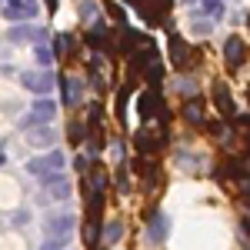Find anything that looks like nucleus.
I'll use <instances>...</instances> for the list:
<instances>
[{"mask_svg":"<svg viewBox=\"0 0 250 250\" xmlns=\"http://www.w3.org/2000/svg\"><path fill=\"white\" fill-rule=\"evenodd\" d=\"M23 137H27V144H30V147H47V144H54V130H50V127L23 130Z\"/></svg>","mask_w":250,"mask_h":250,"instance_id":"obj_11","label":"nucleus"},{"mask_svg":"<svg viewBox=\"0 0 250 250\" xmlns=\"http://www.w3.org/2000/svg\"><path fill=\"white\" fill-rule=\"evenodd\" d=\"M20 83H23L27 90H34V94L47 97L60 83V77H57V74H50V70H37V74H20Z\"/></svg>","mask_w":250,"mask_h":250,"instance_id":"obj_3","label":"nucleus"},{"mask_svg":"<svg viewBox=\"0 0 250 250\" xmlns=\"http://www.w3.org/2000/svg\"><path fill=\"white\" fill-rule=\"evenodd\" d=\"M180 114H184V120L193 124V127H197V124H204V97H187V104H184V110H180Z\"/></svg>","mask_w":250,"mask_h":250,"instance_id":"obj_10","label":"nucleus"},{"mask_svg":"<svg viewBox=\"0 0 250 250\" xmlns=\"http://www.w3.org/2000/svg\"><path fill=\"white\" fill-rule=\"evenodd\" d=\"M80 14H83L87 20H94V23H100V20H97V7L90 3V0H83V3H80Z\"/></svg>","mask_w":250,"mask_h":250,"instance_id":"obj_25","label":"nucleus"},{"mask_svg":"<svg viewBox=\"0 0 250 250\" xmlns=\"http://www.w3.org/2000/svg\"><path fill=\"white\" fill-rule=\"evenodd\" d=\"M204 14L207 17H224V0H204Z\"/></svg>","mask_w":250,"mask_h":250,"instance_id":"obj_22","label":"nucleus"},{"mask_svg":"<svg viewBox=\"0 0 250 250\" xmlns=\"http://www.w3.org/2000/svg\"><path fill=\"white\" fill-rule=\"evenodd\" d=\"M167 43H170L173 67H177V70H184V67H187V40L180 37V34H170V40H167Z\"/></svg>","mask_w":250,"mask_h":250,"instance_id":"obj_8","label":"nucleus"},{"mask_svg":"<svg viewBox=\"0 0 250 250\" xmlns=\"http://www.w3.org/2000/svg\"><path fill=\"white\" fill-rule=\"evenodd\" d=\"M144 80H147L154 90H160V80H164V63H160V60H154V63H150V70L144 74Z\"/></svg>","mask_w":250,"mask_h":250,"instance_id":"obj_18","label":"nucleus"},{"mask_svg":"<svg viewBox=\"0 0 250 250\" xmlns=\"http://www.w3.org/2000/svg\"><path fill=\"white\" fill-rule=\"evenodd\" d=\"M47 10L54 14V10H57V0H47Z\"/></svg>","mask_w":250,"mask_h":250,"instance_id":"obj_30","label":"nucleus"},{"mask_svg":"<svg viewBox=\"0 0 250 250\" xmlns=\"http://www.w3.org/2000/svg\"><path fill=\"white\" fill-rule=\"evenodd\" d=\"M60 90H63V104H67V107L80 104V83H77V80L60 77Z\"/></svg>","mask_w":250,"mask_h":250,"instance_id":"obj_12","label":"nucleus"},{"mask_svg":"<svg viewBox=\"0 0 250 250\" xmlns=\"http://www.w3.org/2000/svg\"><path fill=\"white\" fill-rule=\"evenodd\" d=\"M0 3H7V0H0Z\"/></svg>","mask_w":250,"mask_h":250,"instance_id":"obj_32","label":"nucleus"},{"mask_svg":"<svg viewBox=\"0 0 250 250\" xmlns=\"http://www.w3.org/2000/svg\"><path fill=\"white\" fill-rule=\"evenodd\" d=\"M147 220H150V244H160L164 237H167V227H170V220L164 217L160 210H150L147 213Z\"/></svg>","mask_w":250,"mask_h":250,"instance_id":"obj_9","label":"nucleus"},{"mask_svg":"<svg viewBox=\"0 0 250 250\" xmlns=\"http://www.w3.org/2000/svg\"><path fill=\"white\" fill-rule=\"evenodd\" d=\"M34 54H37V60H40V63H43V67H47V63L54 60V50H47V47H37Z\"/></svg>","mask_w":250,"mask_h":250,"instance_id":"obj_27","label":"nucleus"},{"mask_svg":"<svg viewBox=\"0 0 250 250\" xmlns=\"http://www.w3.org/2000/svg\"><path fill=\"white\" fill-rule=\"evenodd\" d=\"M137 150H140L144 157H154L157 154V140H154V137H147L144 130H137Z\"/></svg>","mask_w":250,"mask_h":250,"instance_id":"obj_16","label":"nucleus"},{"mask_svg":"<svg viewBox=\"0 0 250 250\" xmlns=\"http://www.w3.org/2000/svg\"><path fill=\"white\" fill-rule=\"evenodd\" d=\"M63 244H67V237H60V233H57L54 240H47V247H43V250H60Z\"/></svg>","mask_w":250,"mask_h":250,"instance_id":"obj_28","label":"nucleus"},{"mask_svg":"<svg viewBox=\"0 0 250 250\" xmlns=\"http://www.w3.org/2000/svg\"><path fill=\"white\" fill-rule=\"evenodd\" d=\"M117 120L120 124L127 120V90H120V97H117Z\"/></svg>","mask_w":250,"mask_h":250,"instance_id":"obj_24","label":"nucleus"},{"mask_svg":"<svg viewBox=\"0 0 250 250\" xmlns=\"http://www.w3.org/2000/svg\"><path fill=\"white\" fill-rule=\"evenodd\" d=\"M74 43H77L74 34H57V40H54L50 50H54V57H70V54H74Z\"/></svg>","mask_w":250,"mask_h":250,"instance_id":"obj_13","label":"nucleus"},{"mask_svg":"<svg viewBox=\"0 0 250 250\" xmlns=\"http://www.w3.org/2000/svg\"><path fill=\"white\" fill-rule=\"evenodd\" d=\"M40 37H43V30L30 27V23H27V27H17V30H10V34H7V40H40Z\"/></svg>","mask_w":250,"mask_h":250,"instance_id":"obj_15","label":"nucleus"},{"mask_svg":"<svg viewBox=\"0 0 250 250\" xmlns=\"http://www.w3.org/2000/svg\"><path fill=\"white\" fill-rule=\"evenodd\" d=\"M233 124H237L240 134H250V114H237V117H233Z\"/></svg>","mask_w":250,"mask_h":250,"instance_id":"obj_26","label":"nucleus"},{"mask_svg":"<svg viewBox=\"0 0 250 250\" xmlns=\"http://www.w3.org/2000/svg\"><path fill=\"white\" fill-rule=\"evenodd\" d=\"M87 187H90V193H104V190H107V173L94 170L90 177H87Z\"/></svg>","mask_w":250,"mask_h":250,"instance_id":"obj_20","label":"nucleus"},{"mask_svg":"<svg viewBox=\"0 0 250 250\" xmlns=\"http://www.w3.org/2000/svg\"><path fill=\"white\" fill-rule=\"evenodd\" d=\"M120 237H124V224H120V220H110V224L104 227V240H107V244H120Z\"/></svg>","mask_w":250,"mask_h":250,"instance_id":"obj_19","label":"nucleus"},{"mask_svg":"<svg viewBox=\"0 0 250 250\" xmlns=\"http://www.w3.org/2000/svg\"><path fill=\"white\" fill-rule=\"evenodd\" d=\"M70 227H74V217H70V213H60V217H50V220H47V233L60 230L63 237H67V230H70Z\"/></svg>","mask_w":250,"mask_h":250,"instance_id":"obj_14","label":"nucleus"},{"mask_svg":"<svg viewBox=\"0 0 250 250\" xmlns=\"http://www.w3.org/2000/svg\"><path fill=\"white\" fill-rule=\"evenodd\" d=\"M210 97H213L217 110H220L224 117H237V107H233V94H230V87H227L224 80H213V90H210Z\"/></svg>","mask_w":250,"mask_h":250,"instance_id":"obj_5","label":"nucleus"},{"mask_svg":"<svg viewBox=\"0 0 250 250\" xmlns=\"http://www.w3.org/2000/svg\"><path fill=\"white\" fill-rule=\"evenodd\" d=\"M83 43H87L90 50H107V47H114L110 30H107L104 23H94V30H87V34H83Z\"/></svg>","mask_w":250,"mask_h":250,"instance_id":"obj_6","label":"nucleus"},{"mask_svg":"<svg viewBox=\"0 0 250 250\" xmlns=\"http://www.w3.org/2000/svg\"><path fill=\"white\" fill-rule=\"evenodd\" d=\"M74 167H77V170L83 173V170H87V167H90V157H83V154H80V157H77V164H74Z\"/></svg>","mask_w":250,"mask_h":250,"instance_id":"obj_29","label":"nucleus"},{"mask_svg":"<svg viewBox=\"0 0 250 250\" xmlns=\"http://www.w3.org/2000/svg\"><path fill=\"white\" fill-rule=\"evenodd\" d=\"M54 117H57V100H50V97H37V100L30 104V117L23 120V130L43 127V124H50Z\"/></svg>","mask_w":250,"mask_h":250,"instance_id":"obj_2","label":"nucleus"},{"mask_svg":"<svg viewBox=\"0 0 250 250\" xmlns=\"http://www.w3.org/2000/svg\"><path fill=\"white\" fill-rule=\"evenodd\" d=\"M157 107H160V90H154V87H150L147 94L137 97V110H140V120H144V124H147V120L154 117Z\"/></svg>","mask_w":250,"mask_h":250,"instance_id":"obj_7","label":"nucleus"},{"mask_svg":"<svg viewBox=\"0 0 250 250\" xmlns=\"http://www.w3.org/2000/svg\"><path fill=\"white\" fill-rule=\"evenodd\" d=\"M90 134L87 130V124H80V120H70L67 124V137H70V144H83V137Z\"/></svg>","mask_w":250,"mask_h":250,"instance_id":"obj_17","label":"nucleus"},{"mask_svg":"<svg viewBox=\"0 0 250 250\" xmlns=\"http://www.w3.org/2000/svg\"><path fill=\"white\" fill-rule=\"evenodd\" d=\"M100 224H90V220H87V227H83V237H87V244H90V247H97V240H100Z\"/></svg>","mask_w":250,"mask_h":250,"instance_id":"obj_23","label":"nucleus"},{"mask_svg":"<svg viewBox=\"0 0 250 250\" xmlns=\"http://www.w3.org/2000/svg\"><path fill=\"white\" fill-rule=\"evenodd\" d=\"M204 127H207V134H213L217 140L227 137V124H224V120H204Z\"/></svg>","mask_w":250,"mask_h":250,"instance_id":"obj_21","label":"nucleus"},{"mask_svg":"<svg viewBox=\"0 0 250 250\" xmlns=\"http://www.w3.org/2000/svg\"><path fill=\"white\" fill-rule=\"evenodd\" d=\"M224 60H227V67L230 70H240L244 67V60H247V43H244V37H227L224 40Z\"/></svg>","mask_w":250,"mask_h":250,"instance_id":"obj_4","label":"nucleus"},{"mask_svg":"<svg viewBox=\"0 0 250 250\" xmlns=\"http://www.w3.org/2000/svg\"><path fill=\"white\" fill-rule=\"evenodd\" d=\"M63 164H67V157L60 154V150H47L43 157H34V160H27V173H34V177H50V173H60L63 170Z\"/></svg>","mask_w":250,"mask_h":250,"instance_id":"obj_1","label":"nucleus"},{"mask_svg":"<svg viewBox=\"0 0 250 250\" xmlns=\"http://www.w3.org/2000/svg\"><path fill=\"white\" fill-rule=\"evenodd\" d=\"M0 164H3V154H0Z\"/></svg>","mask_w":250,"mask_h":250,"instance_id":"obj_31","label":"nucleus"}]
</instances>
